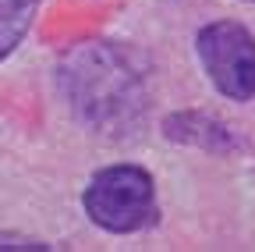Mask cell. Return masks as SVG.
I'll use <instances>...</instances> for the list:
<instances>
[{"label": "cell", "mask_w": 255, "mask_h": 252, "mask_svg": "<svg viewBox=\"0 0 255 252\" xmlns=\"http://www.w3.org/2000/svg\"><path fill=\"white\" fill-rule=\"evenodd\" d=\"M163 135L170 142H181V146H191V149H202V153H241L245 142L234 128H227L223 121H216L213 114H202V110H177L163 121Z\"/></svg>", "instance_id": "277c9868"}, {"label": "cell", "mask_w": 255, "mask_h": 252, "mask_svg": "<svg viewBox=\"0 0 255 252\" xmlns=\"http://www.w3.org/2000/svg\"><path fill=\"white\" fill-rule=\"evenodd\" d=\"M36 7L39 0H0V64L28 36L32 21H36Z\"/></svg>", "instance_id": "5b68a950"}, {"label": "cell", "mask_w": 255, "mask_h": 252, "mask_svg": "<svg viewBox=\"0 0 255 252\" xmlns=\"http://www.w3.org/2000/svg\"><path fill=\"white\" fill-rule=\"evenodd\" d=\"M245 4H255V0H245Z\"/></svg>", "instance_id": "52a82bcc"}, {"label": "cell", "mask_w": 255, "mask_h": 252, "mask_svg": "<svg viewBox=\"0 0 255 252\" xmlns=\"http://www.w3.org/2000/svg\"><path fill=\"white\" fill-rule=\"evenodd\" d=\"M82 210L107 235H138L159 220L156 178L138 164H110L82 188Z\"/></svg>", "instance_id": "7a4b0ae2"}, {"label": "cell", "mask_w": 255, "mask_h": 252, "mask_svg": "<svg viewBox=\"0 0 255 252\" xmlns=\"http://www.w3.org/2000/svg\"><path fill=\"white\" fill-rule=\"evenodd\" d=\"M195 53L223 100H255V36L248 32V25L231 18L202 25L195 36Z\"/></svg>", "instance_id": "3957f363"}, {"label": "cell", "mask_w": 255, "mask_h": 252, "mask_svg": "<svg viewBox=\"0 0 255 252\" xmlns=\"http://www.w3.org/2000/svg\"><path fill=\"white\" fill-rule=\"evenodd\" d=\"M57 82L82 124L107 135L135 128L145 110V71L121 43H85L78 46Z\"/></svg>", "instance_id": "6da1fadb"}, {"label": "cell", "mask_w": 255, "mask_h": 252, "mask_svg": "<svg viewBox=\"0 0 255 252\" xmlns=\"http://www.w3.org/2000/svg\"><path fill=\"white\" fill-rule=\"evenodd\" d=\"M53 245L28 238V235H14V231H0V252H46Z\"/></svg>", "instance_id": "8992f818"}]
</instances>
